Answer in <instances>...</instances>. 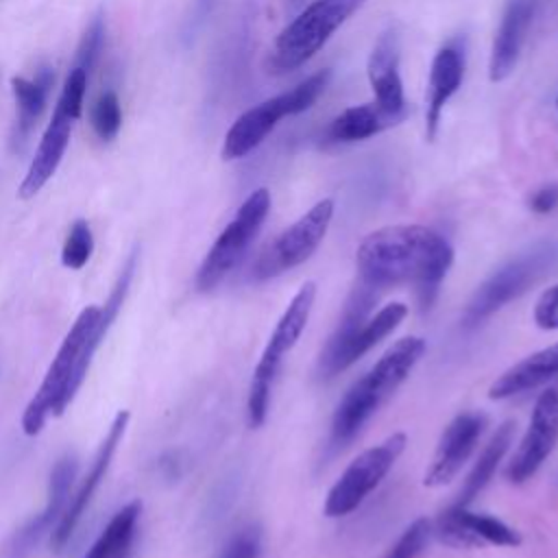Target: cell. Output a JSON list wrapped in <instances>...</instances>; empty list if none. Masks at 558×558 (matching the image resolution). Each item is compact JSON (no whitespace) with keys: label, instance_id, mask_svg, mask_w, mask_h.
Listing matches in <instances>:
<instances>
[{"label":"cell","instance_id":"6da1fadb","mask_svg":"<svg viewBox=\"0 0 558 558\" xmlns=\"http://www.w3.org/2000/svg\"><path fill=\"white\" fill-rule=\"evenodd\" d=\"M451 264V244L423 225L381 227L368 233L355 253L362 283L375 290L412 283L423 312L436 303Z\"/></svg>","mask_w":558,"mask_h":558},{"label":"cell","instance_id":"7a4b0ae2","mask_svg":"<svg viewBox=\"0 0 558 558\" xmlns=\"http://www.w3.org/2000/svg\"><path fill=\"white\" fill-rule=\"evenodd\" d=\"M425 349L427 344L421 336H405L397 340L357 381H353L331 416L333 447H344L360 434L379 405L408 379Z\"/></svg>","mask_w":558,"mask_h":558},{"label":"cell","instance_id":"3957f363","mask_svg":"<svg viewBox=\"0 0 558 558\" xmlns=\"http://www.w3.org/2000/svg\"><path fill=\"white\" fill-rule=\"evenodd\" d=\"M98 323H100L98 305H89L78 314L68 336L63 338L52 364L48 366L44 381L39 384L37 392L33 395V399L28 401L22 414L24 434L28 436L39 434L50 416L63 414V410L72 403L92 366V357L87 355L85 347L92 333L96 331Z\"/></svg>","mask_w":558,"mask_h":558},{"label":"cell","instance_id":"277c9868","mask_svg":"<svg viewBox=\"0 0 558 558\" xmlns=\"http://www.w3.org/2000/svg\"><path fill=\"white\" fill-rule=\"evenodd\" d=\"M375 299H377V290L362 281H360V288L351 292L344 305L342 318L336 331L325 342V349L320 353V360H318L320 377L329 379L347 371L364 353H368L379 340L392 333L408 316V305L399 301L388 303L377 314L368 316Z\"/></svg>","mask_w":558,"mask_h":558},{"label":"cell","instance_id":"5b68a950","mask_svg":"<svg viewBox=\"0 0 558 558\" xmlns=\"http://www.w3.org/2000/svg\"><path fill=\"white\" fill-rule=\"evenodd\" d=\"M558 266V240H543L499 266L471 296L462 314V327L473 329Z\"/></svg>","mask_w":558,"mask_h":558},{"label":"cell","instance_id":"8992f818","mask_svg":"<svg viewBox=\"0 0 558 558\" xmlns=\"http://www.w3.org/2000/svg\"><path fill=\"white\" fill-rule=\"evenodd\" d=\"M316 299V283L305 281L299 292L290 299L288 307L283 310L281 318L277 320L257 364L251 377L248 386V399H246V418L251 427L264 425L270 408V395H272V384L275 377L281 368L283 357L292 351V347L299 342L301 333L307 327L312 307Z\"/></svg>","mask_w":558,"mask_h":558},{"label":"cell","instance_id":"52a82bcc","mask_svg":"<svg viewBox=\"0 0 558 558\" xmlns=\"http://www.w3.org/2000/svg\"><path fill=\"white\" fill-rule=\"evenodd\" d=\"M366 0H314L275 39L270 65L288 72L310 61Z\"/></svg>","mask_w":558,"mask_h":558},{"label":"cell","instance_id":"ba28073f","mask_svg":"<svg viewBox=\"0 0 558 558\" xmlns=\"http://www.w3.org/2000/svg\"><path fill=\"white\" fill-rule=\"evenodd\" d=\"M270 211V192L259 187L246 196L231 222L220 231L196 270V288L207 292L216 288L246 255Z\"/></svg>","mask_w":558,"mask_h":558},{"label":"cell","instance_id":"9c48e42d","mask_svg":"<svg viewBox=\"0 0 558 558\" xmlns=\"http://www.w3.org/2000/svg\"><path fill=\"white\" fill-rule=\"evenodd\" d=\"M405 445H408V436L403 432H397L386 440H381L379 445L357 453L329 488L323 512L336 519L357 510L364 504V499L381 484L388 471L395 466Z\"/></svg>","mask_w":558,"mask_h":558},{"label":"cell","instance_id":"30bf717a","mask_svg":"<svg viewBox=\"0 0 558 558\" xmlns=\"http://www.w3.org/2000/svg\"><path fill=\"white\" fill-rule=\"evenodd\" d=\"M333 218V201L323 198L296 222L268 242L251 266V281H268L307 262L323 242Z\"/></svg>","mask_w":558,"mask_h":558},{"label":"cell","instance_id":"8fae6325","mask_svg":"<svg viewBox=\"0 0 558 558\" xmlns=\"http://www.w3.org/2000/svg\"><path fill=\"white\" fill-rule=\"evenodd\" d=\"M558 445V390L547 388L536 397L527 429L512 453L506 477L512 484H523L536 475Z\"/></svg>","mask_w":558,"mask_h":558},{"label":"cell","instance_id":"7c38bea8","mask_svg":"<svg viewBox=\"0 0 558 558\" xmlns=\"http://www.w3.org/2000/svg\"><path fill=\"white\" fill-rule=\"evenodd\" d=\"M78 473V460L72 453H65L59 458L50 471V482H48V499L46 506L41 508L39 514H35L31 521H26L7 543L2 558H26L46 534H52L57 527L59 519L63 517L68 501H70V490L74 486Z\"/></svg>","mask_w":558,"mask_h":558},{"label":"cell","instance_id":"4fadbf2b","mask_svg":"<svg viewBox=\"0 0 558 558\" xmlns=\"http://www.w3.org/2000/svg\"><path fill=\"white\" fill-rule=\"evenodd\" d=\"M126 425H129V412L122 410V412H118L116 418L111 421V425H109V429H107V434H105V438H102V442H100V447H98V451H96V456H94V460H92L89 471L85 473L81 486L76 488V493H74L72 499L68 501V508H65L63 517L59 519L57 527H54L52 534H50V545H52V549H54L57 554L63 551V547L70 543L74 530L78 527L83 514L87 512V508H89V504H92V499H94V495H96L100 482H102L105 475H107V469H109V464H111V460H113V453H116L118 445L122 442V436H124V432H126Z\"/></svg>","mask_w":558,"mask_h":558},{"label":"cell","instance_id":"5bb4252c","mask_svg":"<svg viewBox=\"0 0 558 558\" xmlns=\"http://www.w3.org/2000/svg\"><path fill=\"white\" fill-rule=\"evenodd\" d=\"M432 532L449 547L471 549L484 545L517 547L521 545V534L497 517L484 512H471L469 506L451 504L440 512Z\"/></svg>","mask_w":558,"mask_h":558},{"label":"cell","instance_id":"9a60e30c","mask_svg":"<svg viewBox=\"0 0 558 558\" xmlns=\"http://www.w3.org/2000/svg\"><path fill=\"white\" fill-rule=\"evenodd\" d=\"M486 427V416L480 412H460L442 429L436 445L434 458L425 471L423 484L429 488L449 484L471 458L482 432Z\"/></svg>","mask_w":558,"mask_h":558},{"label":"cell","instance_id":"2e32d148","mask_svg":"<svg viewBox=\"0 0 558 558\" xmlns=\"http://www.w3.org/2000/svg\"><path fill=\"white\" fill-rule=\"evenodd\" d=\"M283 116H292L286 92L246 109L225 135L222 159L233 161L246 157L266 140V135L277 126Z\"/></svg>","mask_w":558,"mask_h":558},{"label":"cell","instance_id":"e0dca14e","mask_svg":"<svg viewBox=\"0 0 558 558\" xmlns=\"http://www.w3.org/2000/svg\"><path fill=\"white\" fill-rule=\"evenodd\" d=\"M366 74L375 94V102L390 113L405 116L403 83L399 74V37L392 28L379 35L368 57Z\"/></svg>","mask_w":558,"mask_h":558},{"label":"cell","instance_id":"ac0fdd59","mask_svg":"<svg viewBox=\"0 0 558 558\" xmlns=\"http://www.w3.org/2000/svg\"><path fill=\"white\" fill-rule=\"evenodd\" d=\"M76 120L54 111L50 118V124L44 131V137L39 140V146L35 150V157L31 159V166L20 183V198H33L57 172L65 148L70 144V135H72V126Z\"/></svg>","mask_w":558,"mask_h":558},{"label":"cell","instance_id":"d6986e66","mask_svg":"<svg viewBox=\"0 0 558 558\" xmlns=\"http://www.w3.org/2000/svg\"><path fill=\"white\" fill-rule=\"evenodd\" d=\"M534 15V0H510L501 15L488 63V76L493 83L504 81L517 65L525 31Z\"/></svg>","mask_w":558,"mask_h":558},{"label":"cell","instance_id":"ffe728a7","mask_svg":"<svg viewBox=\"0 0 558 558\" xmlns=\"http://www.w3.org/2000/svg\"><path fill=\"white\" fill-rule=\"evenodd\" d=\"M54 83V72L50 68H39L35 76H13L11 78V89L15 96V124L11 131V148L22 153L24 146L28 144V137L41 118L50 89Z\"/></svg>","mask_w":558,"mask_h":558},{"label":"cell","instance_id":"44dd1931","mask_svg":"<svg viewBox=\"0 0 558 558\" xmlns=\"http://www.w3.org/2000/svg\"><path fill=\"white\" fill-rule=\"evenodd\" d=\"M464 76V52L458 44L442 46L429 70V83H427V111H425V124H427V140L432 142L438 133V122L445 105L449 98L458 92Z\"/></svg>","mask_w":558,"mask_h":558},{"label":"cell","instance_id":"7402d4cb","mask_svg":"<svg viewBox=\"0 0 558 558\" xmlns=\"http://www.w3.org/2000/svg\"><path fill=\"white\" fill-rule=\"evenodd\" d=\"M558 377V342L523 357L508 371H504L488 388L490 399H508L530 392L549 379Z\"/></svg>","mask_w":558,"mask_h":558},{"label":"cell","instance_id":"603a6c76","mask_svg":"<svg viewBox=\"0 0 558 558\" xmlns=\"http://www.w3.org/2000/svg\"><path fill=\"white\" fill-rule=\"evenodd\" d=\"M403 120L401 113H390L381 109L377 102L355 105L344 109L340 116L331 120V124L325 131V140L331 144H349V142H362L368 140L384 129L397 124Z\"/></svg>","mask_w":558,"mask_h":558},{"label":"cell","instance_id":"cb8c5ba5","mask_svg":"<svg viewBox=\"0 0 558 558\" xmlns=\"http://www.w3.org/2000/svg\"><path fill=\"white\" fill-rule=\"evenodd\" d=\"M512 436H514V423L504 421L497 427V432L490 436L486 447L482 449V453L475 460L471 473L466 475V480H464V484H462V488H460V493L453 501L456 506H469L486 488V484L493 480L499 462L508 453V449L512 445Z\"/></svg>","mask_w":558,"mask_h":558},{"label":"cell","instance_id":"d4e9b609","mask_svg":"<svg viewBox=\"0 0 558 558\" xmlns=\"http://www.w3.org/2000/svg\"><path fill=\"white\" fill-rule=\"evenodd\" d=\"M142 501H129L118 510L83 558H131L137 536Z\"/></svg>","mask_w":558,"mask_h":558},{"label":"cell","instance_id":"484cf974","mask_svg":"<svg viewBox=\"0 0 558 558\" xmlns=\"http://www.w3.org/2000/svg\"><path fill=\"white\" fill-rule=\"evenodd\" d=\"M94 253V235L87 220L78 218L72 222L63 248H61V262L70 270H81Z\"/></svg>","mask_w":558,"mask_h":558},{"label":"cell","instance_id":"4316f807","mask_svg":"<svg viewBox=\"0 0 558 558\" xmlns=\"http://www.w3.org/2000/svg\"><path fill=\"white\" fill-rule=\"evenodd\" d=\"M92 126L102 142H109L120 133L122 109L116 92H105L98 96V100L92 107Z\"/></svg>","mask_w":558,"mask_h":558},{"label":"cell","instance_id":"83f0119b","mask_svg":"<svg viewBox=\"0 0 558 558\" xmlns=\"http://www.w3.org/2000/svg\"><path fill=\"white\" fill-rule=\"evenodd\" d=\"M429 536H432V521L425 517H418L401 532V536L395 541V545H390V549L381 558H418L427 547Z\"/></svg>","mask_w":558,"mask_h":558},{"label":"cell","instance_id":"f1b7e54d","mask_svg":"<svg viewBox=\"0 0 558 558\" xmlns=\"http://www.w3.org/2000/svg\"><path fill=\"white\" fill-rule=\"evenodd\" d=\"M102 46H105V17H102V13H96L89 20V24H87V28H85V33H83V37L76 46L74 65L85 70L92 76V72L98 63V57L102 52Z\"/></svg>","mask_w":558,"mask_h":558},{"label":"cell","instance_id":"f546056e","mask_svg":"<svg viewBox=\"0 0 558 558\" xmlns=\"http://www.w3.org/2000/svg\"><path fill=\"white\" fill-rule=\"evenodd\" d=\"M87 83H89V74L76 65L70 68L65 81H63V87H61V94L57 98V105H54V111L72 118V120H78L81 118V111H83V100H85V92H87Z\"/></svg>","mask_w":558,"mask_h":558},{"label":"cell","instance_id":"4dcf8cb0","mask_svg":"<svg viewBox=\"0 0 558 558\" xmlns=\"http://www.w3.org/2000/svg\"><path fill=\"white\" fill-rule=\"evenodd\" d=\"M329 78H331V72L329 70H320V72L307 76L305 81H301L299 85H294L290 92H286L288 94V102H290V113L296 116V113L310 109L316 102V98L325 92Z\"/></svg>","mask_w":558,"mask_h":558},{"label":"cell","instance_id":"1f68e13d","mask_svg":"<svg viewBox=\"0 0 558 558\" xmlns=\"http://www.w3.org/2000/svg\"><path fill=\"white\" fill-rule=\"evenodd\" d=\"M259 554L262 534L255 525H246L229 538V543L220 551V558H259Z\"/></svg>","mask_w":558,"mask_h":558},{"label":"cell","instance_id":"d6a6232c","mask_svg":"<svg viewBox=\"0 0 558 558\" xmlns=\"http://www.w3.org/2000/svg\"><path fill=\"white\" fill-rule=\"evenodd\" d=\"M534 323L541 329H558V283L549 286L534 305Z\"/></svg>","mask_w":558,"mask_h":558},{"label":"cell","instance_id":"836d02e7","mask_svg":"<svg viewBox=\"0 0 558 558\" xmlns=\"http://www.w3.org/2000/svg\"><path fill=\"white\" fill-rule=\"evenodd\" d=\"M527 207L534 214H549L558 207V183H547L534 190L527 198Z\"/></svg>","mask_w":558,"mask_h":558},{"label":"cell","instance_id":"e575fe53","mask_svg":"<svg viewBox=\"0 0 558 558\" xmlns=\"http://www.w3.org/2000/svg\"><path fill=\"white\" fill-rule=\"evenodd\" d=\"M216 0H194L192 4V11H190V17L185 20V31H183V37H194L198 33V28L203 26V22L207 20V15L211 13Z\"/></svg>","mask_w":558,"mask_h":558},{"label":"cell","instance_id":"d590c367","mask_svg":"<svg viewBox=\"0 0 558 558\" xmlns=\"http://www.w3.org/2000/svg\"><path fill=\"white\" fill-rule=\"evenodd\" d=\"M556 105H558V100H556Z\"/></svg>","mask_w":558,"mask_h":558}]
</instances>
